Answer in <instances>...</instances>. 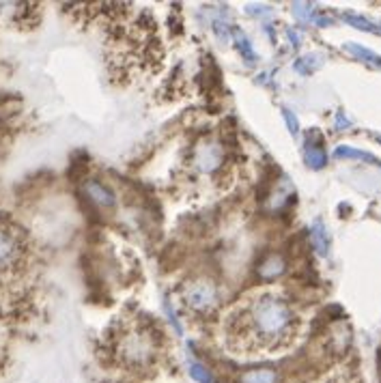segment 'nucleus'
I'll use <instances>...</instances> for the list:
<instances>
[{"label":"nucleus","instance_id":"1","mask_svg":"<svg viewBox=\"0 0 381 383\" xmlns=\"http://www.w3.org/2000/svg\"><path fill=\"white\" fill-rule=\"evenodd\" d=\"M299 318L289 299L276 291H259L235 306L227 321V343L235 353H269L297 336Z\"/></svg>","mask_w":381,"mask_h":383},{"label":"nucleus","instance_id":"2","mask_svg":"<svg viewBox=\"0 0 381 383\" xmlns=\"http://www.w3.org/2000/svg\"><path fill=\"white\" fill-rule=\"evenodd\" d=\"M162 353V338L153 323L145 318H132L119 325L115 336L117 360L132 371H149Z\"/></svg>","mask_w":381,"mask_h":383},{"label":"nucleus","instance_id":"3","mask_svg":"<svg viewBox=\"0 0 381 383\" xmlns=\"http://www.w3.org/2000/svg\"><path fill=\"white\" fill-rule=\"evenodd\" d=\"M183 304L198 314H211L220 306V289L209 278L187 280L181 289Z\"/></svg>","mask_w":381,"mask_h":383},{"label":"nucleus","instance_id":"4","mask_svg":"<svg viewBox=\"0 0 381 383\" xmlns=\"http://www.w3.org/2000/svg\"><path fill=\"white\" fill-rule=\"evenodd\" d=\"M189 162H192L196 172L213 174V172H218L222 168V164H224V151H222V145L218 140L205 138L194 147Z\"/></svg>","mask_w":381,"mask_h":383},{"label":"nucleus","instance_id":"5","mask_svg":"<svg viewBox=\"0 0 381 383\" xmlns=\"http://www.w3.org/2000/svg\"><path fill=\"white\" fill-rule=\"evenodd\" d=\"M20 239L13 231L0 227V269H9L20 257Z\"/></svg>","mask_w":381,"mask_h":383},{"label":"nucleus","instance_id":"6","mask_svg":"<svg viewBox=\"0 0 381 383\" xmlns=\"http://www.w3.org/2000/svg\"><path fill=\"white\" fill-rule=\"evenodd\" d=\"M82 189H84V194H86V198H89L91 202H95L97 207H104V209H108V207H115V205H117L115 194H113V192H110L104 183H100V181L89 179V181L84 183Z\"/></svg>","mask_w":381,"mask_h":383},{"label":"nucleus","instance_id":"7","mask_svg":"<svg viewBox=\"0 0 381 383\" xmlns=\"http://www.w3.org/2000/svg\"><path fill=\"white\" fill-rule=\"evenodd\" d=\"M284 269H287V263H284V259L280 257V254H269V257H265L261 261L257 274L263 280H276L278 276L284 274Z\"/></svg>","mask_w":381,"mask_h":383},{"label":"nucleus","instance_id":"8","mask_svg":"<svg viewBox=\"0 0 381 383\" xmlns=\"http://www.w3.org/2000/svg\"><path fill=\"white\" fill-rule=\"evenodd\" d=\"M304 159H306V164L314 170H319L325 166L327 162V157H325V151L321 147V142H312L310 138L306 140V149H304Z\"/></svg>","mask_w":381,"mask_h":383},{"label":"nucleus","instance_id":"9","mask_svg":"<svg viewBox=\"0 0 381 383\" xmlns=\"http://www.w3.org/2000/svg\"><path fill=\"white\" fill-rule=\"evenodd\" d=\"M278 375L269 369H257V371H248L242 375V383H276Z\"/></svg>","mask_w":381,"mask_h":383},{"label":"nucleus","instance_id":"10","mask_svg":"<svg viewBox=\"0 0 381 383\" xmlns=\"http://www.w3.org/2000/svg\"><path fill=\"white\" fill-rule=\"evenodd\" d=\"M347 52H351L356 58L364 60V62H369V65H375V67H381V56H377L375 52L367 50V47H362V45H354V43H349L345 47Z\"/></svg>","mask_w":381,"mask_h":383},{"label":"nucleus","instance_id":"11","mask_svg":"<svg viewBox=\"0 0 381 383\" xmlns=\"http://www.w3.org/2000/svg\"><path fill=\"white\" fill-rule=\"evenodd\" d=\"M312 244L316 248V252L321 254H327V248H330V239H327V233H325V227L321 224V222H314L312 227Z\"/></svg>","mask_w":381,"mask_h":383},{"label":"nucleus","instance_id":"12","mask_svg":"<svg viewBox=\"0 0 381 383\" xmlns=\"http://www.w3.org/2000/svg\"><path fill=\"white\" fill-rule=\"evenodd\" d=\"M334 157H338V159H362V162H377L371 153H364V151H358V149H351V147H338L334 151Z\"/></svg>","mask_w":381,"mask_h":383},{"label":"nucleus","instance_id":"13","mask_svg":"<svg viewBox=\"0 0 381 383\" xmlns=\"http://www.w3.org/2000/svg\"><path fill=\"white\" fill-rule=\"evenodd\" d=\"M189 366V375H192V379L196 381V383H213V377H211V373H209V369L207 366H203L200 362H189L187 364Z\"/></svg>","mask_w":381,"mask_h":383},{"label":"nucleus","instance_id":"14","mask_svg":"<svg viewBox=\"0 0 381 383\" xmlns=\"http://www.w3.org/2000/svg\"><path fill=\"white\" fill-rule=\"evenodd\" d=\"M345 20L351 22V26L360 28V30H369V33H381V26H375L373 22L360 18V15H354V13H345Z\"/></svg>","mask_w":381,"mask_h":383},{"label":"nucleus","instance_id":"15","mask_svg":"<svg viewBox=\"0 0 381 383\" xmlns=\"http://www.w3.org/2000/svg\"><path fill=\"white\" fill-rule=\"evenodd\" d=\"M235 45H237V50L242 52V56H244L248 62H254V60H257V54H254L250 41H248L242 33H237V37H235Z\"/></svg>","mask_w":381,"mask_h":383},{"label":"nucleus","instance_id":"16","mask_svg":"<svg viewBox=\"0 0 381 383\" xmlns=\"http://www.w3.org/2000/svg\"><path fill=\"white\" fill-rule=\"evenodd\" d=\"M293 11H295V15H299L301 20H308V22H314V11H312V7L310 5H301V3H295L293 5Z\"/></svg>","mask_w":381,"mask_h":383},{"label":"nucleus","instance_id":"17","mask_svg":"<svg viewBox=\"0 0 381 383\" xmlns=\"http://www.w3.org/2000/svg\"><path fill=\"white\" fill-rule=\"evenodd\" d=\"M282 119H284V123L289 125L291 134H293V136H297V132H299V123H297V117L291 113L289 108H282Z\"/></svg>","mask_w":381,"mask_h":383},{"label":"nucleus","instance_id":"18","mask_svg":"<svg viewBox=\"0 0 381 383\" xmlns=\"http://www.w3.org/2000/svg\"><path fill=\"white\" fill-rule=\"evenodd\" d=\"M316 65H319V60H316V56H304L299 62H297V69L304 71V73H310Z\"/></svg>","mask_w":381,"mask_h":383},{"label":"nucleus","instance_id":"19","mask_svg":"<svg viewBox=\"0 0 381 383\" xmlns=\"http://www.w3.org/2000/svg\"><path fill=\"white\" fill-rule=\"evenodd\" d=\"M321 383H323V381H321Z\"/></svg>","mask_w":381,"mask_h":383}]
</instances>
